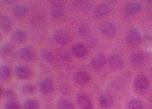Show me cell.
Wrapping results in <instances>:
<instances>
[{"label": "cell", "instance_id": "6da1fadb", "mask_svg": "<svg viewBox=\"0 0 152 109\" xmlns=\"http://www.w3.org/2000/svg\"><path fill=\"white\" fill-rule=\"evenodd\" d=\"M110 66L116 70H119L124 66V61L122 58L118 54H112L108 60Z\"/></svg>", "mask_w": 152, "mask_h": 109}, {"label": "cell", "instance_id": "7a4b0ae2", "mask_svg": "<svg viewBox=\"0 0 152 109\" xmlns=\"http://www.w3.org/2000/svg\"><path fill=\"white\" fill-rule=\"evenodd\" d=\"M127 41L131 45L136 46L141 41V36L137 30H131L127 34Z\"/></svg>", "mask_w": 152, "mask_h": 109}, {"label": "cell", "instance_id": "3957f363", "mask_svg": "<svg viewBox=\"0 0 152 109\" xmlns=\"http://www.w3.org/2000/svg\"><path fill=\"white\" fill-rule=\"evenodd\" d=\"M149 81L148 78L144 75H140L135 79L134 86L138 91H144L148 89Z\"/></svg>", "mask_w": 152, "mask_h": 109}, {"label": "cell", "instance_id": "277c9868", "mask_svg": "<svg viewBox=\"0 0 152 109\" xmlns=\"http://www.w3.org/2000/svg\"><path fill=\"white\" fill-rule=\"evenodd\" d=\"M53 38L56 42L60 44H66L70 41V36L63 30H58L53 35Z\"/></svg>", "mask_w": 152, "mask_h": 109}, {"label": "cell", "instance_id": "5b68a950", "mask_svg": "<svg viewBox=\"0 0 152 109\" xmlns=\"http://www.w3.org/2000/svg\"><path fill=\"white\" fill-rule=\"evenodd\" d=\"M100 30L103 34L106 36H113L116 31V28L113 23L105 22L100 25Z\"/></svg>", "mask_w": 152, "mask_h": 109}, {"label": "cell", "instance_id": "8992f818", "mask_svg": "<svg viewBox=\"0 0 152 109\" xmlns=\"http://www.w3.org/2000/svg\"><path fill=\"white\" fill-rule=\"evenodd\" d=\"M71 51H72L73 54L76 57H78V58H85L88 54L87 49L85 48V46L81 44H74L72 47Z\"/></svg>", "mask_w": 152, "mask_h": 109}, {"label": "cell", "instance_id": "52a82bcc", "mask_svg": "<svg viewBox=\"0 0 152 109\" xmlns=\"http://www.w3.org/2000/svg\"><path fill=\"white\" fill-rule=\"evenodd\" d=\"M16 75L21 79H27L31 75V70L25 65H18L15 69Z\"/></svg>", "mask_w": 152, "mask_h": 109}, {"label": "cell", "instance_id": "ba28073f", "mask_svg": "<svg viewBox=\"0 0 152 109\" xmlns=\"http://www.w3.org/2000/svg\"><path fill=\"white\" fill-rule=\"evenodd\" d=\"M141 4L136 2H131L126 4L125 6V12L129 15H133L141 10Z\"/></svg>", "mask_w": 152, "mask_h": 109}, {"label": "cell", "instance_id": "9c48e42d", "mask_svg": "<svg viewBox=\"0 0 152 109\" xmlns=\"http://www.w3.org/2000/svg\"><path fill=\"white\" fill-rule=\"evenodd\" d=\"M91 64L93 68L96 69H99L105 66V58L102 54H97L92 58Z\"/></svg>", "mask_w": 152, "mask_h": 109}, {"label": "cell", "instance_id": "30bf717a", "mask_svg": "<svg viewBox=\"0 0 152 109\" xmlns=\"http://www.w3.org/2000/svg\"><path fill=\"white\" fill-rule=\"evenodd\" d=\"M53 7L51 8V15L54 18H60L64 14V9L62 7V2H53Z\"/></svg>", "mask_w": 152, "mask_h": 109}, {"label": "cell", "instance_id": "8fae6325", "mask_svg": "<svg viewBox=\"0 0 152 109\" xmlns=\"http://www.w3.org/2000/svg\"><path fill=\"white\" fill-rule=\"evenodd\" d=\"M108 12H109V8L108 5L105 4H101L96 8L94 10V16L97 19H100L106 16Z\"/></svg>", "mask_w": 152, "mask_h": 109}, {"label": "cell", "instance_id": "7c38bea8", "mask_svg": "<svg viewBox=\"0 0 152 109\" xmlns=\"http://www.w3.org/2000/svg\"><path fill=\"white\" fill-rule=\"evenodd\" d=\"M12 20L5 14L0 15V28L4 30H9L12 27Z\"/></svg>", "mask_w": 152, "mask_h": 109}, {"label": "cell", "instance_id": "4fadbf2b", "mask_svg": "<svg viewBox=\"0 0 152 109\" xmlns=\"http://www.w3.org/2000/svg\"><path fill=\"white\" fill-rule=\"evenodd\" d=\"M74 79H75L76 82L79 84L84 85L86 84L90 80V75H88L87 72L81 71V72H78L76 73L75 76H74Z\"/></svg>", "mask_w": 152, "mask_h": 109}, {"label": "cell", "instance_id": "5bb4252c", "mask_svg": "<svg viewBox=\"0 0 152 109\" xmlns=\"http://www.w3.org/2000/svg\"><path fill=\"white\" fill-rule=\"evenodd\" d=\"M19 54L22 59L27 61H31L34 57L33 51L28 47H23V48L21 49L19 52Z\"/></svg>", "mask_w": 152, "mask_h": 109}, {"label": "cell", "instance_id": "9a60e30c", "mask_svg": "<svg viewBox=\"0 0 152 109\" xmlns=\"http://www.w3.org/2000/svg\"><path fill=\"white\" fill-rule=\"evenodd\" d=\"M41 91L45 94H49L53 91V84L50 79H44L40 83Z\"/></svg>", "mask_w": 152, "mask_h": 109}, {"label": "cell", "instance_id": "2e32d148", "mask_svg": "<svg viewBox=\"0 0 152 109\" xmlns=\"http://www.w3.org/2000/svg\"><path fill=\"white\" fill-rule=\"evenodd\" d=\"M145 58L141 53H134L131 57V62L135 66H141L144 64Z\"/></svg>", "mask_w": 152, "mask_h": 109}, {"label": "cell", "instance_id": "e0dca14e", "mask_svg": "<svg viewBox=\"0 0 152 109\" xmlns=\"http://www.w3.org/2000/svg\"><path fill=\"white\" fill-rule=\"evenodd\" d=\"M12 38L13 39L14 41H16V43H20L24 42L27 38V35L25 33V31L22 30H15L13 33Z\"/></svg>", "mask_w": 152, "mask_h": 109}, {"label": "cell", "instance_id": "ac0fdd59", "mask_svg": "<svg viewBox=\"0 0 152 109\" xmlns=\"http://www.w3.org/2000/svg\"><path fill=\"white\" fill-rule=\"evenodd\" d=\"M77 102L80 104V106L82 107V108L86 107H91V99H90V97H88V95L84 94H80L77 97Z\"/></svg>", "mask_w": 152, "mask_h": 109}, {"label": "cell", "instance_id": "d6986e66", "mask_svg": "<svg viewBox=\"0 0 152 109\" xmlns=\"http://www.w3.org/2000/svg\"><path fill=\"white\" fill-rule=\"evenodd\" d=\"M99 103L101 107L108 108L111 107L112 106V104H113V100H112V97L109 96L108 94H103L99 97Z\"/></svg>", "mask_w": 152, "mask_h": 109}, {"label": "cell", "instance_id": "ffe728a7", "mask_svg": "<svg viewBox=\"0 0 152 109\" xmlns=\"http://www.w3.org/2000/svg\"><path fill=\"white\" fill-rule=\"evenodd\" d=\"M27 12H28V10L26 7L22 5H16L13 9V13L17 18L24 17L27 14Z\"/></svg>", "mask_w": 152, "mask_h": 109}, {"label": "cell", "instance_id": "44dd1931", "mask_svg": "<svg viewBox=\"0 0 152 109\" xmlns=\"http://www.w3.org/2000/svg\"><path fill=\"white\" fill-rule=\"evenodd\" d=\"M11 71L7 66H0V78L2 80H8L11 78Z\"/></svg>", "mask_w": 152, "mask_h": 109}, {"label": "cell", "instance_id": "7402d4cb", "mask_svg": "<svg viewBox=\"0 0 152 109\" xmlns=\"http://www.w3.org/2000/svg\"><path fill=\"white\" fill-rule=\"evenodd\" d=\"M57 105H58L59 109H74L73 103L66 99H60Z\"/></svg>", "mask_w": 152, "mask_h": 109}, {"label": "cell", "instance_id": "603a6c76", "mask_svg": "<svg viewBox=\"0 0 152 109\" xmlns=\"http://www.w3.org/2000/svg\"><path fill=\"white\" fill-rule=\"evenodd\" d=\"M2 52L7 56H13L15 54V49L13 45L7 44L2 47Z\"/></svg>", "mask_w": 152, "mask_h": 109}, {"label": "cell", "instance_id": "cb8c5ba5", "mask_svg": "<svg viewBox=\"0 0 152 109\" xmlns=\"http://www.w3.org/2000/svg\"><path fill=\"white\" fill-rule=\"evenodd\" d=\"M23 107L25 109H39V105L35 100H28L24 103Z\"/></svg>", "mask_w": 152, "mask_h": 109}, {"label": "cell", "instance_id": "d4e9b609", "mask_svg": "<svg viewBox=\"0 0 152 109\" xmlns=\"http://www.w3.org/2000/svg\"><path fill=\"white\" fill-rule=\"evenodd\" d=\"M129 109H143V105L140 100L134 99L129 103Z\"/></svg>", "mask_w": 152, "mask_h": 109}, {"label": "cell", "instance_id": "484cf974", "mask_svg": "<svg viewBox=\"0 0 152 109\" xmlns=\"http://www.w3.org/2000/svg\"><path fill=\"white\" fill-rule=\"evenodd\" d=\"M57 54L60 59L63 60V61H68L70 59V54H69L68 52L65 49L60 48L57 50Z\"/></svg>", "mask_w": 152, "mask_h": 109}, {"label": "cell", "instance_id": "4316f807", "mask_svg": "<svg viewBox=\"0 0 152 109\" xmlns=\"http://www.w3.org/2000/svg\"><path fill=\"white\" fill-rule=\"evenodd\" d=\"M42 56L44 58L45 61H48V62H53L54 58H53V55L52 54V53L50 52L48 50H43L42 52Z\"/></svg>", "mask_w": 152, "mask_h": 109}, {"label": "cell", "instance_id": "83f0119b", "mask_svg": "<svg viewBox=\"0 0 152 109\" xmlns=\"http://www.w3.org/2000/svg\"><path fill=\"white\" fill-rule=\"evenodd\" d=\"M5 109H20V106L14 100H9L5 104Z\"/></svg>", "mask_w": 152, "mask_h": 109}, {"label": "cell", "instance_id": "f1b7e54d", "mask_svg": "<svg viewBox=\"0 0 152 109\" xmlns=\"http://www.w3.org/2000/svg\"><path fill=\"white\" fill-rule=\"evenodd\" d=\"M76 6L78 8H80V9L85 10L91 7V5H90L89 2H86V1H77L76 2Z\"/></svg>", "mask_w": 152, "mask_h": 109}, {"label": "cell", "instance_id": "f546056e", "mask_svg": "<svg viewBox=\"0 0 152 109\" xmlns=\"http://www.w3.org/2000/svg\"><path fill=\"white\" fill-rule=\"evenodd\" d=\"M24 92L28 94H32L34 92V87L31 84H28L24 86Z\"/></svg>", "mask_w": 152, "mask_h": 109}, {"label": "cell", "instance_id": "4dcf8cb0", "mask_svg": "<svg viewBox=\"0 0 152 109\" xmlns=\"http://www.w3.org/2000/svg\"><path fill=\"white\" fill-rule=\"evenodd\" d=\"M88 30H89V28H88V27L82 26L81 28H80V33H81V34L85 35L86 33H88Z\"/></svg>", "mask_w": 152, "mask_h": 109}, {"label": "cell", "instance_id": "1f68e13d", "mask_svg": "<svg viewBox=\"0 0 152 109\" xmlns=\"http://www.w3.org/2000/svg\"><path fill=\"white\" fill-rule=\"evenodd\" d=\"M2 92H3V90H2V86H0V95H2Z\"/></svg>", "mask_w": 152, "mask_h": 109}, {"label": "cell", "instance_id": "d6a6232c", "mask_svg": "<svg viewBox=\"0 0 152 109\" xmlns=\"http://www.w3.org/2000/svg\"><path fill=\"white\" fill-rule=\"evenodd\" d=\"M82 109H94L92 108V106H91V107H86V108H83Z\"/></svg>", "mask_w": 152, "mask_h": 109}, {"label": "cell", "instance_id": "836d02e7", "mask_svg": "<svg viewBox=\"0 0 152 109\" xmlns=\"http://www.w3.org/2000/svg\"><path fill=\"white\" fill-rule=\"evenodd\" d=\"M2 33H1V31H0V39L2 38Z\"/></svg>", "mask_w": 152, "mask_h": 109}, {"label": "cell", "instance_id": "e575fe53", "mask_svg": "<svg viewBox=\"0 0 152 109\" xmlns=\"http://www.w3.org/2000/svg\"><path fill=\"white\" fill-rule=\"evenodd\" d=\"M150 2H151V3H152V1H150Z\"/></svg>", "mask_w": 152, "mask_h": 109}]
</instances>
